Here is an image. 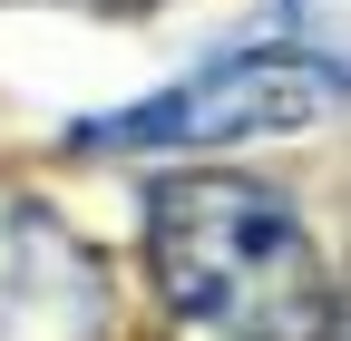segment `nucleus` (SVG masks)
<instances>
[{"instance_id": "obj_1", "label": "nucleus", "mask_w": 351, "mask_h": 341, "mask_svg": "<svg viewBox=\"0 0 351 341\" xmlns=\"http://www.w3.org/2000/svg\"><path fill=\"white\" fill-rule=\"evenodd\" d=\"M166 341H322V253L254 176H166L147 205Z\"/></svg>"}, {"instance_id": "obj_2", "label": "nucleus", "mask_w": 351, "mask_h": 341, "mask_svg": "<svg viewBox=\"0 0 351 341\" xmlns=\"http://www.w3.org/2000/svg\"><path fill=\"white\" fill-rule=\"evenodd\" d=\"M332 108V88L293 49H254V59H215L195 78L156 88L147 108H117L98 127H78V147H244V137H293Z\"/></svg>"}, {"instance_id": "obj_3", "label": "nucleus", "mask_w": 351, "mask_h": 341, "mask_svg": "<svg viewBox=\"0 0 351 341\" xmlns=\"http://www.w3.org/2000/svg\"><path fill=\"white\" fill-rule=\"evenodd\" d=\"M0 341H108V273L39 195L0 186Z\"/></svg>"}, {"instance_id": "obj_4", "label": "nucleus", "mask_w": 351, "mask_h": 341, "mask_svg": "<svg viewBox=\"0 0 351 341\" xmlns=\"http://www.w3.org/2000/svg\"><path fill=\"white\" fill-rule=\"evenodd\" d=\"M283 49L322 88H351V0H283Z\"/></svg>"}, {"instance_id": "obj_5", "label": "nucleus", "mask_w": 351, "mask_h": 341, "mask_svg": "<svg viewBox=\"0 0 351 341\" xmlns=\"http://www.w3.org/2000/svg\"><path fill=\"white\" fill-rule=\"evenodd\" d=\"M322 341H351V303H341V312H322Z\"/></svg>"}, {"instance_id": "obj_6", "label": "nucleus", "mask_w": 351, "mask_h": 341, "mask_svg": "<svg viewBox=\"0 0 351 341\" xmlns=\"http://www.w3.org/2000/svg\"><path fill=\"white\" fill-rule=\"evenodd\" d=\"M117 10H147V0H117Z\"/></svg>"}]
</instances>
